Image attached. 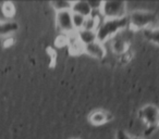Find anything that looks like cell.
<instances>
[{
  "label": "cell",
  "mask_w": 159,
  "mask_h": 139,
  "mask_svg": "<svg viewBox=\"0 0 159 139\" xmlns=\"http://www.w3.org/2000/svg\"><path fill=\"white\" fill-rule=\"evenodd\" d=\"M129 26V16L121 19H105L102 23H99L96 29L97 41L104 44L108 39L113 38L119 33L125 31Z\"/></svg>",
  "instance_id": "6da1fadb"
},
{
  "label": "cell",
  "mask_w": 159,
  "mask_h": 139,
  "mask_svg": "<svg viewBox=\"0 0 159 139\" xmlns=\"http://www.w3.org/2000/svg\"><path fill=\"white\" fill-rule=\"evenodd\" d=\"M85 21H86V18L80 15V14L72 13V23H73V27H74L75 31L82 29L83 27H84Z\"/></svg>",
  "instance_id": "5bb4252c"
},
{
  "label": "cell",
  "mask_w": 159,
  "mask_h": 139,
  "mask_svg": "<svg viewBox=\"0 0 159 139\" xmlns=\"http://www.w3.org/2000/svg\"><path fill=\"white\" fill-rule=\"evenodd\" d=\"M116 139H132V138H131V137L129 136L125 132H123V130H119V132H117V137H116Z\"/></svg>",
  "instance_id": "e0dca14e"
},
{
  "label": "cell",
  "mask_w": 159,
  "mask_h": 139,
  "mask_svg": "<svg viewBox=\"0 0 159 139\" xmlns=\"http://www.w3.org/2000/svg\"><path fill=\"white\" fill-rule=\"evenodd\" d=\"M144 37L159 46V28H146L143 31Z\"/></svg>",
  "instance_id": "8fae6325"
},
{
  "label": "cell",
  "mask_w": 159,
  "mask_h": 139,
  "mask_svg": "<svg viewBox=\"0 0 159 139\" xmlns=\"http://www.w3.org/2000/svg\"><path fill=\"white\" fill-rule=\"evenodd\" d=\"M83 50L87 53L89 55L96 59H104V57L106 55V50H105V47L102 44L98 41H95L93 44L86 45V46L83 47Z\"/></svg>",
  "instance_id": "8992f818"
},
{
  "label": "cell",
  "mask_w": 159,
  "mask_h": 139,
  "mask_svg": "<svg viewBox=\"0 0 159 139\" xmlns=\"http://www.w3.org/2000/svg\"><path fill=\"white\" fill-rule=\"evenodd\" d=\"M139 116L147 125L148 129H154L159 125V109L154 104H147L142 108Z\"/></svg>",
  "instance_id": "277c9868"
},
{
  "label": "cell",
  "mask_w": 159,
  "mask_h": 139,
  "mask_svg": "<svg viewBox=\"0 0 159 139\" xmlns=\"http://www.w3.org/2000/svg\"><path fill=\"white\" fill-rule=\"evenodd\" d=\"M135 139H143V138H135Z\"/></svg>",
  "instance_id": "ac0fdd59"
},
{
  "label": "cell",
  "mask_w": 159,
  "mask_h": 139,
  "mask_svg": "<svg viewBox=\"0 0 159 139\" xmlns=\"http://www.w3.org/2000/svg\"><path fill=\"white\" fill-rule=\"evenodd\" d=\"M76 38L83 46H86V45L93 44V42L97 41L96 32L89 31V29H84V28L76 31Z\"/></svg>",
  "instance_id": "ba28073f"
},
{
  "label": "cell",
  "mask_w": 159,
  "mask_h": 139,
  "mask_svg": "<svg viewBox=\"0 0 159 139\" xmlns=\"http://www.w3.org/2000/svg\"><path fill=\"white\" fill-rule=\"evenodd\" d=\"M157 21V16L154 12L149 11H134L129 16V24L133 29L150 28Z\"/></svg>",
  "instance_id": "7a4b0ae2"
},
{
  "label": "cell",
  "mask_w": 159,
  "mask_h": 139,
  "mask_svg": "<svg viewBox=\"0 0 159 139\" xmlns=\"http://www.w3.org/2000/svg\"><path fill=\"white\" fill-rule=\"evenodd\" d=\"M72 13H76L84 18H89L93 15V10L89 7V1H74L72 3Z\"/></svg>",
  "instance_id": "52a82bcc"
},
{
  "label": "cell",
  "mask_w": 159,
  "mask_h": 139,
  "mask_svg": "<svg viewBox=\"0 0 159 139\" xmlns=\"http://www.w3.org/2000/svg\"><path fill=\"white\" fill-rule=\"evenodd\" d=\"M89 7L92 8V10L94 11H100L102 6V1H89Z\"/></svg>",
  "instance_id": "2e32d148"
},
{
  "label": "cell",
  "mask_w": 159,
  "mask_h": 139,
  "mask_svg": "<svg viewBox=\"0 0 159 139\" xmlns=\"http://www.w3.org/2000/svg\"><path fill=\"white\" fill-rule=\"evenodd\" d=\"M72 1H52L51 6L53 7V9L57 12H61V11H71L72 9Z\"/></svg>",
  "instance_id": "4fadbf2b"
},
{
  "label": "cell",
  "mask_w": 159,
  "mask_h": 139,
  "mask_svg": "<svg viewBox=\"0 0 159 139\" xmlns=\"http://www.w3.org/2000/svg\"><path fill=\"white\" fill-rule=\"evenodd\" d=\"M57 25L63 33L71 34L75 31L72 23V12L71 11H61L57 12L56 15Z\"/></svg>",
  "instance_id": "5b68a950"
},
{
  "label": "cell",
  "mask_w": 159,
  "mask_h": 139,
  "mask_svg": "<svg viewBox=\"0 0 159 139\" xmlns=\"http://www.w3.org/2000/svg\"><path fill=\"white\" fill-rule=\"evenodd\" d=\"M89 121L94 125H102L106 122H108V113L102 110H96L91 113Z\"/></svg>",
  "instance_id": "30bf717a"
},
{
  "label": "cell",
  "mask_w": 159,
  "mask_h": 139,
  "mask_svg": "<svg viewBox=\"0 0 159 139\" xmlns=\"http://www.w3.org/2000/svg\"><path fill=\"white\" fill-rule=\"evenodd\" d=\"M3 14L6 16H12L14 14V7L11 2H6L2 7Z\"/></svg>",
  "instance_id": "9a60e30c"
},
{
  "label": "cell",
  "mask_w": 159,
  "mask_h": 139,
  "mask_svg": "<svg viewBox=\"0 0 159 139\" xmlns=\"http://www.w3.org/2000/svg\"><path fill=\"white\" fill-rule=\"evenodd\" d=\"M121 33L113 37L112 49L116 53H124L126 51V47H128V39Z\"/></svg>",
  "instance_id": "9c48e42d"
},
{
  "label": "cell",
  "mask_w": 159,
  "mask_h": 139,
  "mask_svg": "<svg viewBox=\"0 0 159 139\" xmlns=\"http://www.w3.org/2000/svg\"><path fill=\"white\" fill-rule=\"evenodd\" d=\"M18 29V24L14 22H0V36L14 33Z\"/></svg>",
  "instance_id": "7c38bea8"
},
{
  "label": "cell",
  "mask_w": 159,
  "mask_h": 139,
  "mask_svg": "<svg viewBox=\"0 0 159 139\" xmlns=\"http://www.w3.org/2000/svg\"><path fill=\"white\" fill-rule=\"evenodd\" d=\"M100 13L105 19H121L126 16V5L123 1H102Z\"/></svg>",
  "instance_id": "3957f363"
}]
</instances>
